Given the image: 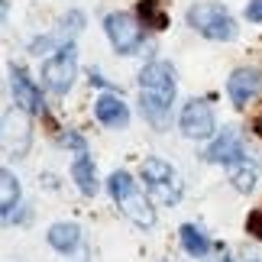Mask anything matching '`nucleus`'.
Instances as JSON below:
<instances>
[{"instance_id": "1", "label": "nucleus", "mask_w": 262, "mask_h": 262, "mask_svg": "<svg viewBox=\"0 0 262 262\" xmlns=\"http://www.w3.org/2000/svg\"><path fill=\"white\" fill-rule=\"evenodd\" d=\"M175 88H178L175 68L168 62H149L139 72V107H143V117L156 129L168 126L172 104H175Z\"/></svg>"}, {"instance_id": "2", "label": "nucleus", "mask_w": 262, "mask_h": 262, "mask_svg": "<svg viewBox=\"0 0 262 262\" xmlns=\"http://www.w3.org/2000/svg\"><path fill=\"white\" fill-rule=\"evenodd\" d=\"M107 191H110V198L117 201V207L123 210L136 227L149 230V227L156 224V210H152V204H149V198L139 194L136 181L129 178L126 172H114V175H110L107 178Z\"/></svg>"}, {"instance_id": "3", "label": "nucleus", "mask_w": 262, "mask_h": 262, "mask_svg": "<svg viewBox=\"0 0 262 262\" xmlns=\"http://www.w3.org/2000/svg\"><path fill=\"white\" fill-rule=\"evenodd\" d=\"M188 26L194 33H201L204 39H214V42H230L239 33L236 19L220 4H194L188 10Z\"/></svg>"}, {"instance_id": "4", "label": "nucleus", "mask_w": 262, "mask_h": 262, "mask_svg": "<svg viewBox=\"0 0 262 262\" xmlns=\"http://www.w3.org/2000/svg\"><path fill=\"white\" fill-rule=\"evenodd\" d=\"M143 181H146V191L149 198L156 201V204H178L181 201V181H178V172L172 165L165 162V159H146L143 162Z\"/></svg>"}, {"instance_id": "5", "label": "nucleus", "mask_w": 262, "mask_h": 262, "mask_svg": "<svg viewBox=\"0 0 262 262\" xmlns=\"http://www.w3.org/2000/svg\"><path fill=\"white\" fill-rule=\"evenodd\" d=\"M75 72H78V49L72 42L58 46L55 55H49L42 62V84L52 94H68V88L75 81Z\"/></svg>"}, {"instance_id": "6", "label": "nucleus", "mask_w": 262, "mask_h": 262, "mask_svg": "<svg viewBox=\"0 0 262 262\" xmlns=\"http://www.w3.org/2000/svg\"><path fill=\"white\" fill-rule=\"evenodd\" d=\"M104 29H107L110 46L120 55H133L143 46V26H139V19L133 13H110L104 19Z\"/></svg>"}, {"instance_id": "7", "label": "nucleus", "mask_w": 262, "mask_h": 262, "mask_svg": "<svg viewBox=\"0 0 262 262\" xmlns=\"http://www.w3.org/2000/svg\"><path fill=\"white\" fill-rule=\"evenodd\" d=\"M178 126L188 139H210L217 129V120H214V110L204 97H194L181 107V117H178Z\"/></svg>"}, {"instance_id": "8", "label": "nucleus", "mask_w": 262, "mask_h": 262, "mask_svg": "<svg viewBox=\"0 0 262 262\" xmlns=\"http://www.w3.org/2000/svg\"><path fill=\"white\" fill-rule=\"evenodd\" d=\"M29 143H33V129H29V117L23 114V107L7 110L4 114V149L7 156H26Z\"/></svg>"}, {"instance_id": "9", "label": "nucleus", "mask_w": 262, "mask_h": 262, "mask_svg": "<svg viewBox=\"0 0 262 262\" xmlns=\"http://www.w3.org/2000/svg\"><path fill=\"white\" fill-rule=\"evenodd\" d=\"M227 94L236 107H246L262 94V72L259 68H236L227 81Z\"/></svg>"}, {"instance_id": "10", "label": "nucleus", "mask_w": 262, "mask_h": 262, "mask_svg": "<svg viewBox=\"0 0 262 262\" xmlns=\"http://www.w3.org/2000/svg\"><path fill=\"white\" fill-rule=\"evenodd\" d=\"M243 156H246V149H243V139H239L236 129H224L204 152V159L214 162V165H239Z\"/></svg>"}, {"instance_id": "11", "label": "nucleus", "mask_w": 262, "mask_h": 262, "mask_svg": "<svg viewBox=\"0 0 262 262\" xmlns=\"http://www.w3.org/2000/svg\"><path fill=\"white\" fill-rule=\"evenodd\" d=\"M13 97H16V107L29 110V114H46V104H42V91L33 84L23 68H13Z\"/></svg>"}, {"instance_id": "12", "label": "nucleus", "mask_w": 262, "mask_h": 262, "mask_svg": "<svg viewBox=\"0 0 262 262\" xmlns=\"http://www.w3.org/2000/svg\"><path fill=\"white\" fill-rule=\"evenodd\" d=\"M94 117L110 129H123L129 123V110L123 104V97H117V94H100L94 100Z\"/></svg>"}, {"instance_id": "13", "label": "nucleus", "mask_w": 262, "mask_h": 262, "mask_svg": "<svg viewBox=\"0 0 262 262\" xmlns=\"http://www.w3.org/2000/svg\"><path fill=\"white\" fill-rule=\"evenodd\" d=\"M72 178L78 181V188H81V194H94L97 191V178H94V159H91L88 152H78L75 165H72Z\"/></svg>"}, {"instance_id": "14", "label": "nucleus", "mask_w": 262, "mask_h": 262, "mask_svg": "<svg viewBox=\"0 0 262 262\" xmlns=\"http://www.w3.org/2000/svg\"><path fill=\"white\" fill-rule=\"evenodd\" d=\"M16 204H19V181L10 168H4L0 172V214H4V220H10Z\"/></svg>"}, {"instance_id": "15", "label": "nucleus", "mask_w": 262, "mask_h": 262, "mask_svg": "<svg viewBox=\"0 0 262 262\" xmlns=\"http://www.w3.org/2000/svg\"><path fill=\"white\" fill-rule=\"evenodd\" d=\"M181 246L191 259H207L210 253V239L204 236V230H198L194 224H185L181 227Z\"/></svg>"}, {"instance_id": "16", "label": "nucleus", "mask_w": 262, "mask_h": 262, "mask_svg": "<svg viewBox=\"0 0 262 262\" xmlns=\"http://www.w3.org/2000/svg\"><path fill=\"white\" fill-rule=\"evenodd\" d=\"M78 243H81V230L75 224H55L49 230V246L58 249V253H72Z\"/></svg>"}, {"instance_id": "17", "label": "nucleus", "mask_w": 262, "mask_h": 262, "mask_svg": "<svg viewBox=\"0 0 262 262\" xmlns=\"http://www.w3.org/2000/svg\"><path fill=\"white\" fill-rule=\"evenodd\" d=\"M230 181H233V188L239 194H249V191L256 188V168L239 162V165H233V172H230Z\"/></svg>"}, {"instance_id": "18", "label": "nucleus", "mask_w": 262, "mask_h": 262, "mask_svg": "<svg viewBox=\"0 0 262 262\" xmlns=\"http://www.w3.org/2000/svg\"><path fill=\"white\" fill-rule=\"evenodd\" d=\"M139 16H143V23L152 26V29H165L168 26V16L159 10V0H143V4H139Z\"/></svg>"}, {"instance_id": "19", "label": "nucleus", "mask_w": 262, "mask_h": 262, "mask_svg": "<svg viewBox=\"0 0 262 262\" xmlns=\"http://www.w3.org/2000/svg\"><path fill=\"white\" fill-rule=\"evenodd\" d=\"M246 233H249V236H256L259 243H262V207H256L253 214L246 217Z\"/></svg>"}, {"instance_id": "20", "label": "nucleus", "mask_w": 262, "mask_h": 262, "mask_svg": "<svg viewBox=\"0 0 262 262\" xmlns=\"http://www.w3.org/2000/svg\"><path fill=\"white\" fill-rule=\"evenodd\" d=\"M246 19L249 23H262V0H249L246 4Z\"/></svg>"}]
</instances>
